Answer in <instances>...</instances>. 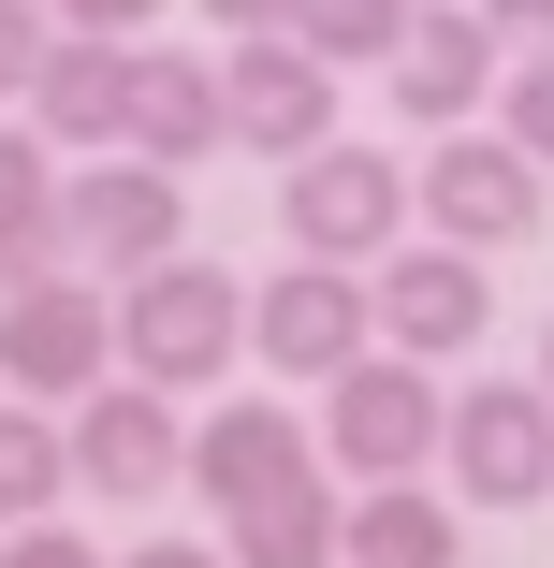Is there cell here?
I'll return each mask as SVG.
<instances>
[{"label": "cell", "instance_id": "22", "mask_svg": "<svg viewBox=\"0 0 554 568\" xmlns=\"http://www.w3.org/2000/svg\"><path fill=\"white\" fill-rule=\"evenodd\" d=\"M44 44H59V16H44V0H0V102H30Z\"/></svg>", "mask_w": 554, "mask_h": 568}, {"label": "cell", "instance_id": "12", "mask_svg": "<svg viewBox=\"0 0 554 568\" xmlns=\"http://www.w3.org/2000/svg\"><path fill=\"white\" fill-rule=\"evenodd\" d=\"M132 88H147V44H118V30H59L44 73H30V132L73 146V161H102V146H132Z\"/></svg>", "mask_w": 554, "mask_h": 568}, {"label": "cell", "instance_id": "24", "mask_svg": "<svg viewBox=\"0 0 554 568\" xmlns=\"http://www.w3.org/2000/svg\"><path fill=\"white\" fill-rule=\"evenodd\" d=\"M0 568H102V554H88V539H59V510H44V525L0 539Z\"/></svg>", "mask_w": 554, "mask_h": 568}, {"label": "cell", "instance_id": "17", "mask_svg": "<svg viewBox=\"0 0 554 568\" xmlns=\"http://www.w3.org/2000/svg\"><path fill=\"white\" fill-rule=\"evenodd\" d=\"M467 525L453 496H423V481H351V568H453Z\"/></svg>", "mask_w": 554, "mask_h": 568}, {"label": "cell", "instance_id": "13", "mask_svg": "<svg viewBox=\"0 0 554 568\" xmlns=\"http://www.w3.org/2000/svg\"><path fill=\"white\" fill-rule=\"evenodd\" d=\"M496 73H511V44L482 30V0H423V16H409V44H394V102H409V118L423 132H467L482 118V102H496Z\"/></svg>", "mask_w": 554, "mask_h": 568}, {"label": "cell", "instance_id": "21", "mask_svg": "<svg viewBox=\"0 0 554 568\" xmlns=\"http://www.w3.org/2000/svg\"><path fill=\"white\" fill-rule=\"evenodd\" d=\"M496 132H511V146H525V161H540V175H554V44H540V59H511V73H496Z\"/></svg>", "mask_w": 554, "mask_h": 568}, {"label": "cell", "instance_id": "25", "mask_svg": "<svg viewBox=\"0 0 554 568\" xmlns=\"http://www.w3.org/2000/svg\"><path fill=\"white\" fill-rule=\"evenodd\" d=\"M482 30H496L511 59H540V44H554V0H482Z\"/></svg>", "mask_w": 554, "mask_h": 568}, {"label": "cell", "instance_id": "14", "mask_svg": "<svg viewBox=\"0 0 554 568\" xmlns=\"http://www.w3.org/2000/svg\"><path fill=\"white\" fill-rule=\"evenodd\" d=\"M321 467V423H292L278 394H249V408H219V423H190V496L234 525V510H263L278 481H306Z\"/></svg>", "mask_w": 554, "mask_h": 568}, {"label": "cell", "instance_id": "1", "mask_svg": "<svg viewBox=\"0 0 554 568\" xmlns=\"http://www.w3.org/2000/svg\"><path fill=\"white\" fill-rule=\"evenodd\" d=\"M175 248H190V175H175V161L102 146V161H73V175H59V263H73V277L132 292V277H147V263H175Z\"/></svg>", "mask_w": 554, "mask_h": 568}, {"label": "cell", "instance_id": "10", "mask_svg": "<svg viewBox=\"0 0 554 568\" xmlns=\"http://www.w3.org/2000/svg\"><path fill=\"white\" fill-rule=\"evenodd\" d=\"M409 190H423V234H453V248H525L540 234V161L511 132H437Z\"/></svg>", "mask_w": 554, "mask_h": 568}, {"label": "cell", "instance_id": "5", "mask_svg": "<svg viewBox=\"0 0 554 568\" xmlns=\"http://www.w3.org/2000/svg\"><path fill=\"white\" fill-rule=\"evenodd\" d=\"M249 351H263V379H306V394H321V379H351V365L380 351V277H365V263H306V248H292V263L249 292Z\"/></svg>", "mask_w": 554, "mask_h": 568}, {"label": "cell", "instance_id": "4", "mask_svg": "<svg viewBox=\"0 0 554 568\" xmlns=\"http://www.w3.org/2000/svg\"><path fill=\"white\" fill-rule=\"evenodd\" d=\"M437 437H453V394L409 351H365L351 379H321V467L336 481H423Z\"/></svg>", "mask_w": 554, "mask_h": 568}, {"label": "cell", "instance_id": "3", "mask_svg": "<svg viewBox=\"0 0 554 568\" xmlns=\"http://www.w3.org/2000/svg\"><path fill=\"white\" fill-rule=\"evenodd\" d=\"M234 351H249V292L219 277V263H147L132 292H118V365L132 379H161V394H204V379H234Z\"/></svg>", "mask_w": 554, "mask_h": 568}, {"label": "cell", "instance_id": "16", "mask_svg": "<svg viewBox=\"0 0 554 568\" xmlns=\"http://www.w3.org/2000/svg\"><path fill=\"white\" fill-rule=\"evenodd\" d=\"M219 554H234V568H351V496H336V467H306V481H278L263 510H234Z\"/></svg>", "mask_w": 554, "mask_h": 568}, {"label": "cell", "instance_id": "6", "mask_svg": "<svg viewBox=\"0 0 554 568\" xmlns=\"http://www.w3.org/2000/svg\"><path fill=\"white\" fill-rule=\"evenodd\" d=\"M278 219H292V248H306V263H380V248H409L423 190H409L380 146H306L292 190H278Z\"/></svg>", "mask_w": 554, "mask_h": 568}, {"label": "cell", "instance_id": "9", "mask_svg": "<svg viewBox=\"0 0 554 568\" xmlns=\"http://www.w3.org/2000/svg\"><path fill=\"white\" fill-rule=\"evenodd\" d=\"M73 481H88V496H118V510L175 496V481H190V423H175V394L118 365V379L73 408Z\"/></svg>", "mask_w": 554, "mask_h": 568}, {"label": "cell", "instance_id": "2", "mask_svg": "<svg viewBox=\"0 0 554 568\" xmlns=\"http://www.w3.org/2000/svg\"><path fill=\"white\" fill-rule=\"evenodd\" d=\"M102 379H118V292L44 263L0 292V394H30V408H88Z\"/></svg>", "mask_w": 554, "mask_h": 568}, {"label": "cell", "instance_id": "27", "mask_svg": "<svg viewBox=\"0 0 554 568\" xmlns=\"http://www.w3.org/2000/svg\"><path fill=\"white\" fill-rule=\"evenodd\" d=\"M204 16L234 30V44H249V30H292V0H204Z\"/></svg>", "mask_w": 554, "mask_h": 568}, {"label": "cell", "instance_id": "15", "mask_svg": "<svg viewBox=\"0 0 554 568\" xmlns=\"http://www.w3.org/2000/svg\"><path fill=\"white\" fill-rule=\"evenodd\" d=\"M132 146L147 161H219L234 146V88H219V59H175V44H147V88H132Z\"/></svg>", "mask_w": 554, "mask_h": 568}, {"label": "cell", "instance_id": "28", "mask_svg": "<svg viewBox=\"0 0 554 568\" xmlns=\"http://www.w3.org/2000/svg\"><path fill=\"white\" fill-rule=\"evenodd\" d=\"M540 394H554V321H540Z\"/></svg>", "mask_w": 554, "mask_h": 568}, {"label": "cell", "instance_id": "19", "mask_svg": "<svg viewBox=\"0 0 554 568\" xmlns=\"http://www.w3.org/2000/svg\"><path fill=\"white\" fill-rule=\"evenodd\" d=\"M73 481V408H30V394H0V525H44Z\"/></svg>", "mask_w": 554, "mask_h": 568}, {"label": "cell", "instance_id": "7", "mask_svg": "<svg viewBox=\"0 0 554 568\" xmlns=\"http://www.w3.org/2000/svg\"><path fill=\"white\" fill-rule=\"evenodd\" d=\"M437 467H453L467 510H540V496H554V394H540V379H467Z\"/></svg>", "mask_w": 554, "mask_h": 568}, {"label": "cell", "instance_id": "26", "mask_svg": "<svg viewBox=\"0 0 554 568\" xmlns=\"http://www.w3.org/2000/svg\"><path fill=\"white\" fill-rule=\"evenodd\" d=\"M118 568H234V554H204V539H132Z\"/></svg>", "mask_w": 554, "mask_h": 568}, {"label": "cell", "instance_id": "20", "mask_svg": "<svg viewBox=\"0 0 554 568\" xmlns=\"http://www.w3.org/2000/svg\"><path fill=\"white\" fill-rule=\"evenodd\" d=\"M409 16H423V0H292V44H321L336 73H394Z\"/></svg>", "mask_w": 554, "mask_h": 568}, {"label": "cell", "instance_id": "18", "mask_svg": "<svg viewBox=\"0 0 554 568\" xmlns=\"http://www.w3.org/2000/svg\"><path fill=\"white\" fill-rule=\"evenodd\" d=\"M59 263V146L30 118H0V292Z\"/></svg>", "mask_w": 554, "mask_h": 568}, {"label": "cell", "instance_id": "23", "mask_svg": "<svg viewBox=\"0 0 554 568\" xmlns=\"http://www.w3.org/2000/svg\"><path fill=\"white\" fill-rule=\"evenodd\" d=\"M44 16H59V30H118V44H147L161 0H44Z\"/></svg>", "mask_w": 554, "mask_h": 568}, {"label": "cell", "instance_id": "8", "mask_svg": "<svg viewBox=\"0 0 554 568\" xmlns=\"http://www.w3.org/2000/svg\"><path fill=\"white\" fill-rule=\"evenodd\" d=\"M365 277H380V351H409V365H453V351H482V321H496V292H482V248H453V234H409V248H380Z\"/></svg>", "mask_w": 554, "mask_h": 568}, {"label": "cell", "instance_id": "11", "mask_svg": "<svg viewBox=\"0 0 554 568\" xmlns=\"http://www.w3.org/2000/svg\"><path fill=\"white\" fill-rule=\"evenodd\" d=\"M219 88H234V146H263L278 175L306 146H336V59L292 44V30H249L234 59H219Z\"/></svg>", "mask_w": 554, "mask_h": 568}]
</instances>
